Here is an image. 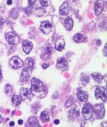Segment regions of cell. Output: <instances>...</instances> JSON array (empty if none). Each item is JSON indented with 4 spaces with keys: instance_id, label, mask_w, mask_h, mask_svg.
Wrapping results in <instances>:
<instances>
[{
    "instance_id": "obj_18",
    "label": "cell",
    "mask_w": 107,
    "mask_h": 127,
    "mask_svg": "<svg viewBox=\"0 0 107 127\" xmlns=\"http://www.w3.org/2000/svg\"><path fill=\"white\" fill-rule=\"evenodd\" d=\"M40 120L43 122V123H46V122H48L50 121V116H49V114L46 112V111H44L42 112L40 114Z\"/></svg>"
},
{
    "instance_id": "obj_11",
    "label": "cell",
    "mask_w": 107,
    "mask_h": 127,
    "mask_svg": "<svg viewBox=\"0 0 107 127\" xmlns=\"http://www.w3.org/2000/svg\"><path fill=\"white\" fill-rule=\"evenodd\" d=\"M103 9H104V5H103V1H96V3H95V5H94L95 14L96 15H100L102 13V11H103Z\"/></svg>"
},
{
    "instance_id": "obj_36",
    "label": "cell",
    "mask_w": 107,
    "mask_h": 127,
    "mask_svg": "<svg viewBox=\"0 0 107 127\" xmlns=\"http://www.w3.org/2000/svg\"><path fill=\"white\" fill-rule=\"evenodd\" d=\"M7 5H11L12 3V1H7Z\"/></svg>"
},
{
    "instance_id": "obj_21",
    "label": "cell",
    "mask_w": 107,
    "mask_h": 127,
    "mask_svg": "<svg viewBox=\"0 0 107 127\" xmlns=\"http://www.w3.org/2000/svg\"><path fill=\"white\" fill-rule=\"evenodd\" d=\"M26 62L27 68L32 71L33 70V67H34V60L31 58H28Z\"/></svg>"
},
{
    "instance_id": "obj_26",
    "label": "cell",
    "mask_w": 107,
    "mask_h": 127,
    "mask_svg": "<svg viewBox=\"0 0 107 127\" xmlns=\"http://www.w3.org/2000/svg\"><path fill=\"white\" fill-rule=\"evenodd\" d=\"M18 16H19V13L17 11H15V10H13L11 13H10V17L11 18H13L14 20L15 19H17L18 18Z\"/></svg>"
},
{
    "instance_id": "obj_7",
    "label": "cell",
    "mask_w": 107,
    "mask_h": 127,
    "mask_svg": "<svg viewBox=\"0 0 107 127\" xmlns=\"http://www.w3.org/2000/svg\"><path fill=\"white\" fill-rule=\"evenodd\" d=\"M52 26L50 22H48V21H44V22L41 23L39 29L44 33L48 34L52 30Z\"/></svg>"
},
{
    "instance_id": "obj_17",
    "label": "cell",
    "mask_w": 107,
    "mask_h": 127,
    "mask_svg": "<svg viewBox=\"0 0 107 127\" xmlns=\"http://www.w3.org/2000/svg\"><path fill=\"white\" fill-rule=\"evenodd\" d=\"M79 115H80V112H79V110L77 108H72L69 112V116L72 118H76L77 117H78Z\"/></svg>"
},
{
    "instance_id": "obj_9",
    "label": "cell",
    "mask_w": 107,
    "mask_h": 127,
    "mask_svg": "<svg viewBox=\"0 0 107 127\" xmlns=\"http://www.w3.org/2000/svg\"><path fill=\"white\" fill-rule=\"evenodd\" d=\"M70 11V7L68 2H64L60 7V14L62 15H67Z\"/></svg>"
},
{
    "instance_id": "obj_23",
    "label": "cell",
    "mask_w": 107,
    "mask_h": 127,
    "mask_svg": "<svg viewBox=\"0 0 107 127\" xmlns=\"http://www.w3.org/2000/svg\"><path fill=\"white\" fill-rule=\"evenodd\" d=\"M80 78H81V80H82V82L84 84L88 83L90 81L89 77L87 75L84 74H82L81 75Z\"/></svg>"
},
{
    "instance_id": "obj_25",
    "label": "cell",
    "mask_w": 107,
    "mask_h": 127,
    "mask_svg": "<svg viewBox=\"0 0 107 127\" xmlns=\"http://www.w3.org/2000/svg\"><path fill=\"white\" fill-rule=\"evenodd\" d=\"M20 93H21V94H22V96H27L29 94V90L28 88H23L21 89Z\"/></svg>"
},
{
    "instance_id": "obj_4",
    "label": "cell",
    "mask_w": 107,
    "mask_h": 127,
    "mask_svg": "<svg viewBox=\"0 0 107 127\" xmlns=\"http://www.w3.org/2000/svg\"><path fill=\"white\" fill-rule=\"evenodd\" d=\"M92 113H93V107L92 105L90 104H86L82 108V114L86 120H88L91 118Z\"/></svg>"
},
{
    "instance_id": "obj_1",
    "label": "cell",
    "mask_w": 107,
    "mask_h": 127,
    "mask_svg": "<svg viewBox=\"0 0 107 127\" xmlns=\"http://www.w3.org/2000/svg\"><path fill=\"white\" fill-rule=\"evenodd\" d=\"M31 84H32L31 89L34 92H39L43 90V86H44L43 83L38 79L35 78H32Z\"/></svg>"
},
{
    "instance_id": "obj_34",
    "label": "cell",
    "mask_w": 107,
    "mask_h": 127,
    "mask_svg": "<svg viewBox=\"0 0 107 127\" xmlns=\"http://www.w3.org/2000/svg\"><path fill=\"white\" fill-rule=\"evenodd\" d=\"M18 124H19V125H22V124H23V121H22V120H19V121H18Z\"/></svg>"
},
{
    "instance_id": "obj_28",
    "label": "cell",
    "mask_w": 107,
    "mask_h": 127,
    "mask_svg": "<svg viewBox=\"0 0 107 127\" xmlns=\"http://www.w3.org/2000/svg\"><path fill=\"white\" fill-rule=\"evenodd\" d=\"M39 2H40L41 5H42L43 7L48 6V4H49V2H48V1H40Z\"/></svg>"
},
{
    "instance_id": "obj_38",
    "label": "cell",
    "mask_w": 107,
    "mask_h": 127,
    "mask_svg": "<svg viewBox=\"0 0 107 127\" xmlns=\"http://www.w3.org/2000/svg\"><path fill=\"white\" fill-rule=\"evenodd\" d=\"M97 44H98V45H100V44H101V41H100V40H98V41H97Z\"/></svg>"
},
{
    "instance_id": "obj_30",
    "label": "cell",
    "mask_w": 107,
    "mask_h": 127,
    "mask_svg": "<svg viewBox=\"0 0 107 127\" xmlns=\"http://www.w3.org/2000/svg\"><path fill=\"white\" fill-rule=\"evenodd\" d=\"M5 24V20L3 18H0V26H1Z\"/></svg>"
},
{
    "instance_id": "obj_31",
    "label": "cell",
    "mask_w": 107,
    "mask_h": 127,
    "mask_svg": "<svg viewBox=\"0 0 107 127\" xmlns=\"http://www.w3.org/2000/svg\"><path fill=\"white\" fill-rule=\"evenodd\" d=\"M107 44L105 45V48H104V50H103V52H104V55H105V56H107Z\"/></svg>"
},
{
    "instance_id": "obj_2",
    "label": "cell",
    "mask_w": 107,
    "mask_h": 127,
    "mask_svg": "<svg viewBox=\"0 0 107 127\" xmlns=\"http://www.w3.org/2000/svg\"><path fill=\"white\" fill-rule=\"evenodd\" d=\"M95 96L97 99H100L102 101L107 100V89L103 87L98 86L95 90Z\"/></svg>"
},
{
    "instance_id": "obj_24",
    "label": "cell",
    "mask_w": 107,
    "mask_h": 127,
    "mask_svg": "<svg viewBox=\"0 0 107 127\" xmlns=\"http://www.w3.org/2000/svg\"><path fill=\"white\" fill-rule=\"evenodd\" d=\"M74 99L73 97L71 96L70 98L68 99V100H67L66 103V107L70 106L72 105V104H74Z\"/></svg>"
},
{
    "instance_id": "obj_29",
    "label": "cell",
    "mask_w": 107,
    "mask_h": 127,
    "mask_svg": "<svg viewBox=\"0 0 107 127\" xmlns=\"http://www.w3.org/2000/svg\"><path fill=\"white\" fill-rule=\"evenodd\" d=\"M36 3V1H28V4L29 5L30 7H32L34 5H35V3Z\"/></svg>"
},
{
    "instance_id": "obj_13",
    "label": "cell",
    "mask_w": 107,
    "mask_h": 127,
    "mask_svg": "<svg viewBox=\"0 0 107 127\" xmlns=\"http://www.w3.org/2000/svg\"><path fill=\"white\" fill-rule=\"evenodd\" d=\"M30 76L29 74L28 70L27 69H24L22 72V75H21V78H20V80L22 82H28L30 80Z\"/></svg>"
},
{
    "instance_id": "obj_8",
    "label": "cell",
    "mask_w": 107,
    "mask_h": 127,
    "mask_svg": "<svg viewBox=\"0 0 107 127\" xmlns=\"http://www.w3.org/2000/svg\"><path fill=\"white\" fill-rule=\"evenodd\" d=\"M67 66H68V62L64 58H60L57 60L56 67L60 70H65L67 68Z\"/></svg>"
},
{
    "instance_id": "obj_37",
    "label": "cell",
    "mask_w": 107,
    "mask_h": 127,
    "mask_svg": "<svg viewBox=\"0 0 107 127\" xmlns=\"http://www.w3.org/2000/svg\"><path fill=\"white\" fill-rule=\"evenodd\" d=\"M9 125L11 126V127H12V126H14V123H13V122H11V123H9Z\"/></svg>"
},
{
    "instance_id": "obj_39",
    "label": "cell",
    "mask_w": 107,
    "mask_h": 127,
    "mask_svg": "<svg viewBox=\"0 0 107 127\" xmlns=\"http://www.w3.org/2000/svg\"><path fill=\"white\" fill-rule=\"evenodd\" d=\"M1 121H2V118H1V116L0 115V123H1Z\"/></svg>"
},
{
    "instance_id": "obj_5",
    "label": "cell",
    "mask_w": 107,
    "mask_h": 127,
    "mask_svg": "<svg viewBox=\"0 0 107 127\" xmlns=\"http://www.w3.org/2000/svg\"><path fill=\"white\" fill-rule=\"evenodd\" d=\"M93 112H94L98 118H103L105 116V110L104 106L102 104H97L93 107Z\"/></svg>"
},
{
    "instance_id": "obj_14",
    "label": "cell",
    "mask_w": 107,
    "mask_h": 127,
    "mask_svg": "<svg viewBox=\"0 0 107 127\" xmlns=\"http://www.w3.org/2000/svg\"><path fill=\"white\" fill-rule=\"evenodd\" d=\"M64 46H65V41L63 38H60L59 40H58L57 42L56 43V45H55V49L58 51H61L63 50L64 48Z\"/></svg>"
},
{
    "instance_id": "obj_22",
    "label": "cell",
    "mask_w": 107,
    "mask_h": 127,
    "mask_svg": "<svg viewBox=\"0 0 107 127\" xmlns=\"http://www.w3.org/2000/svg\"><path fill=\"white\" fill-rule=\"evenodd\" d=\"M44 51L46 54H50L52 51V48L50 44H47L44 47Z\"/></svg>"
},
{
    "instance_id": "obj_16",
    "label": "cell",
    "mask_w": 107,
    "mask_h": 127,
    "mask_svg": "<svg viewBox=\"0 0 107 127\" xmlns=\"http://www.w3.org/2000/svg\"><path fill=\"white\" fill-rule=\"evenodd\" d=\"M13 104L15 106H18L20 104V103L22 102V97L19 95H13L12 98H11Z\"/></svg>"
},
{
    "instance_id": "obj_20",
    "label": "cell",
    "mask_w": 107,
    "mask_h": 127,
    "mask_svg": "<svg viewBox=\"0 0 107 127\" xmlns=\"http://www.w3.org/2000/svg\"><path fill=\"white\" fill-rule=\"evenodd\" d=\"M84 39V37L82 33H77L73 37L74 41L76 43H80L83 41Z\"/></svg>"
},
{
    "instance_id": "obj_6",
    "label": "cell",
    "mask_w": 107,
    "mask_h": 127,
    "mask_svg": "<svg viewBox=\"0 0 107 127\" xmlns=\"http://www.w3.org/2000/svg\"><path fill=\"white\" fill-rule=\"evenodd\" d=\"M9 65L13 69H18V68H22L23 66V62L18 57L15 56L11 58L9 62Z\"/></svg>"
},
{
    "instance_id": "obj_33",
    "label": "cell",
    "mask_w": 107,
    "mask_h": 127,
    "mask_svg": "<svg viewBox=\"0 0 107 127\" xmlns=\"http://www.w3.org/2000/svg\"><path fill=\"white\" fill-rule=\"evenodd\" d=\"M2 78H3L2 73H1V70H0V82H1V80H2Z\"/></svg>"
},
{
    "instance_id": "obj_10",
    "label": "cell",
    "mask_w": 107,
    "mask_h": 127,
    "mask_svg": "<svg viewBox=\"0 0 107 127\" xmlns=\"http://www.w3.org/2000/svg\"><path fill=\"white\" fill-rule=\"evenodd\" d=\"M22 47H23V50L24 51V52L27 54H28L32 50L33 45L32 42L28 41V40H25L22 44Z\"/></svg>"
},
{
    "instance_id": "obj_19",
    "label": "cell",
    "mask_w": 107,
    "mask_h": 127,
    "mask_svg": "<svg viewBox=\"0 0 107 127\" xmlns=\"http://www.w3.org/2000/svg\"><path fill=\"white\" fill-rule=\"evenodd\" d=\"M92 76L96 82L100 83V82L103 81V76L100 73H93V74H92Z\"/></svg>"
},
{
    "instance_id": "obj_32",
    "label": "cell",
    "mask_w": 107,
    "mask_h": 127,
    "mask_svg": "<svg viewBox=\"0 0 107 127\" xmlns=\"http://www.w3.org/2000/svg\"><path fill=\"white\" fill-rule=\"evenodd\" d=\"M48 66H49V64H43V65H42V67L44 69H46Z\"/></svg>"
},
{
    "instance_id": "obj_15",
    "label": "cell",
    "mask_w": 107,
    "mask_h": 127,
    "mask_svg": "<svg viewBox=\"0 0 107 127\" xmlns=\"http://www.w3.org/2000/svg\"><path fill=\"white\" fill-rule=\"evenodd\" d=\"M77 96H78L79 100L82 101V102H86L88 98L87 93L84 92L82 90H79L77 93Z\"/></svg>"
},
{
    "instance_id": "obj_27",
    "label": "cell",
    "mask_w": 107,
    "mask_h": 127,
    "mask_svg": "<svg viewBox=\"0 0 107 127\" xmlns=\"http://www.w3.org/2000/svg\"><path fill=\"white\" fill-rule=\"evenodd\" d=\"M25 13L27 15H31L32 13V7L30 6L27 7L25 9Z\"/></svg>"
},
{
    "instance_id": "obj_35",
    "label": "cell",
    "mask_w": 107,
    "mask_h": 127,
    "mask_svg": "<svg viewBox=\"0 0 107 127\" xmlns=\"http://www.w3.org/2000/svg\"><path fill=\"white\" fill-rule=\"evenodd\" d=\"M59 123H60L59 120H55L54 123L56 124V125H58V124H59Z\"/></svg>"
},
{
    "instance_id": "obj_12",
    "label": "cell",
    "mask_w": 107,
    "mask_h": 127,
    "mask_svg": "<svg viewBox=\"0 0 107 127\" xmlns=\"http://www.w3.org/2000/svg\"><path fill=\"white\" fill-rule=\"evenodd\" d=\"M74 25V22L71 17H68L64 20V27L68 31H70L72 29Z\"/></svg>"
},
{
    "instance_id": "obj_3",
    "label": "cell",
    "mask_w": 107,
    "mask_h": 127,
    "mask_svg": "<svg viewBox=\"0 0 107 127\" xmlns=\"http://www.w3.org/2000/svg\"><path fill=\"white\" fill-rule=\"evenodd\" d=\"M5 39L7 42H8V44L11 45H15L17 44L19 42V37L16 33L13 32H8L5 35Z\"/></svg>"
}]
</instances>
